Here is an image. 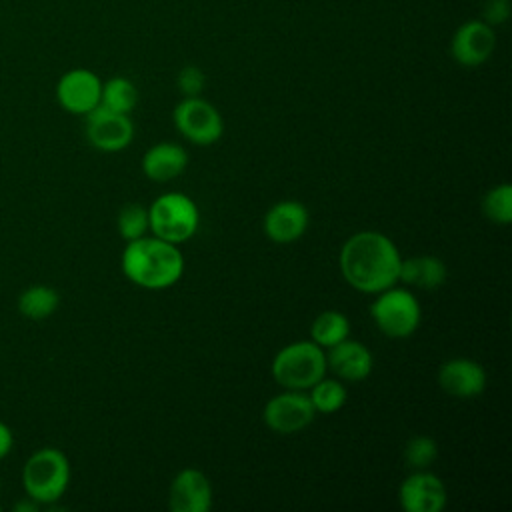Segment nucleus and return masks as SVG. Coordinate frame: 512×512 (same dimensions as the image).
I'll use <instances>...</instances> for the list:
<instances>
[{
	"label": "nucleus",
	"mask_w": 512,
	"mask_h": 512,
	"mask_svg": "<svg viewBox=\"0 0 512 512\" xmlns=\"http://www.w3.org/2000/svg\"><path fill=\"white\" fill-rule=\"evenodd\" d=\"M400 252L382 232L362 230L352 234L340 250L344 280L362 294H378L398 282Z\"/></svg>",
	"instance_id": "nucleus-1"
},
{
	"label": "nucleus",
	"mask_w": 512,
	"mask_h": 512,
	"mask_svg": "<svg viewBox=\"0 0 512 512\" xmlns=\"http://www.w3.org/2000/svg\"><path fill=\"white\" fill-rule=\"evenodd\" d=\"M124 276L146 290H162L176 284L184 274V256L178 244L156 236H140L122 250Z\"/></svg>",
	"instance_id": "nucleus-2"
},
{
	"label": "nucleus",
	"mask_w": 512,
	"mask_h": 512,
	"mask_svg": "<svg viewBox=\"0 0 512 512\" xmlns=\"http://www.w3.org/2000/svg\"><path fill=\"white\" fill-rule=\"evenodd\" d=\"M326 352L312 340L290 342L272 358V378L284 390H310L326 376Z\"/></svg>",
	"instance_id": "nucleus-3"
},
{
	"label": "nucleus",
	"mask_w": 512,
	"mask_h": 512,
	"mask_svg": "<svg viewBox=\"0 0 512 512\" xmlns=\"http://www.w3.org/2000/svg\"><path fill=\"white\" fill-rule=\"evenodd\" d=\"M70 482V462L66 454L54 446L32 452L22 468V486L26 496L42 504L60 500Z\"/></svg>",
	"instance_id": "nucleus-4"
},
{
	"label": "nucleus",
	"mask_w": 512,
	"mask_h": 512,
	"mask_svg": "<svg viewBox=\"0 0 512 512\" xmlns=\"http://www.w3.org/2000/svg\"><path fill=\"white\" fill-rule=\"evenodd\" d=\"M148 224L156 238L180 246L196 234L200 212L190 196L182 192H166L148 206Z\"/></svg>",
	"instance_id": "nucleus-5"
},
{
	"label": "nucleus",
	"mask_w": 512,
	"mask_h": 512,
	"mask_svg": "<svg viewBox=\"0 0 512 512\" xmlns=\"http://www.w3.org/2000/svg\"><path fill=\"white\" fill-rule=\"evenodd\" d=\"M370 316L388 338H408L420 326L422 310L418 298L408 288L396 284L378 292L370 304Z\"/></svg>",
	"instance_id": "nucleus-6"
},
{
	"label": "nucleus",
	"mask_w": 512,
	"mask_h": 512,
	"mask_svg": "<svg viewBox=\"0 0 512 512\" xmlns=\"http://www.w3.org/2000/svg\"><path fill=\"white\" fill-rule=\"evenodd\" d=\"M174 126L178 132L196 146H210L220 140L224 132V122L214 104L200 96H184L174 112Z\"/></svg>",
	"instance_id": "nucleus-7"
},
{
	"label": "nucleus",
	"mask_w": 512,
	"mask_h": 512,
	"mask_svg": "<svg viewBox=\"0 0 512 512\" xmlns=\"http://www.w3.org/2000/svg\"><path fill=\"white\" fill-rule=\"evenodd\" d=\"M316 410L304 390H284L272 396L262 410L264 424L276 434H296L310 426Z\"/></svg>",
	"instance_id": "nucleus-8"
},
{
	"label": "nucleus",
	"mask_w": 512,
	"mask_h": 512,
	"mask_svg": "<svg viewBox=\"0 0 512 512\" xmlns=\"http://www.w3.org/2000/svg\"><path fill=\"white\" fill-rule=\"evenodd\" d=\"M134 138V122L128 114L96 106L86 114V140L100 152H120Z\"/></svg>",
	"instance_id": "nucleus-9"
},
{
	"label": "nucleus",
	"mask_w": 512,
	"mask_h": 512,
	"mask_svg": "<svg viewBox=\"0 0 512 512\" xmlns=\"http://www.w3.org/2000/svg\"><path fill=\"white\" fill-rule=\"evenodd\" d=\"M100 94L102 80L88 68H72L56 84V100L70 114L86 116L100 106Z\"/></svg>",
	"instance_id": "nucleus-10"
},
{
	"label": "nucleus",
	"mask_w": 512,
	"mask_h": 512,
	"mask_svg": "<svg viewBox=\"0 0 512 512\" xmlns=\"http://www.w3.org/2000/svg\"><path fill=\"white\" fill-rule=\"evenodd\" d=\"M496 50V32L484 20H466L450 40L452 58L464 68L484 64Z\"/></svg>",
	"instance_id": "nucleus-11"
},
{
	"label": "nucleus",
	"mask_w": 512,
	"mask_h": 512,
	"mask_svg": "<svg viewBox=\"0 0 512 512\" xmlns=\"http://www.w3.org/2000/svg\"><path fill=\"white\" fill-rule=\"evenodd\" d=\"M398 502L406 512H440L448 502V492L440 476L414 470L398 488Z\"/></svg>",
	"instance_id": "nucleus-12"
},
{
	"label": "nucleus",
	"mask_w": 512,
	"mask_h": 512,
	"mask_svg": "<svg viewBox=\"0 0 512 512\" xmlns=\"http://www.w3.org/2000/svg\"><path fill=\"white\" fill-rule=\"evenodd\" d=\"M172 512H208L212 508V484L198 468L180 470L168 490Z\"/></svg>",
	"instance_id": "nucleus-13"
},
{
	"label": "nucleus",
	"mask_w": 512,
	"mask_h": 512,
	"mask_svg": "<svg viewBox=\"0 0 512 512\" xmlns=\"http://www.w3.org/2000/svg\"><path fill=\"white\" fill-rule=\"evenodd\" d=\"M310 216L308 208L298 200H280L264 214V234L274 244H292L304 236Z\"/></svg>",
	"instance_id": "nucleus-14"
},
{
	"label": "nucleus",
	"mask_w": 512,
	"mask_h": 512,
	"mask_svg": "<svg viewBox=\"0 0 512 512\" xmlns=\"http://www.w3.org/2000/svg\"><path fill=\"white\" fill-rule=\"evenodd\" d=\"M440 388L454 398H472L486 388V370L472 358H450L438 368Z\"/></svg>",
	"instance_id": "nucleus-15"
},
{
	"label": "nucleus",
	"mask_w": 512,
	"mask_h": 512,
	"mask_svg": "<svg viewBox=\"0 0 512 512\" xmlns=\"http://www.w3.org/2000/svg\"><path fill=\"white\" fill-rule=\"evenodd\" d=\"M326 352V366L340 378L348 382L364 380L374 366L372 352L358 340H350V336L330 348Z\"/></svg>",
	"instance_id": "nucleus-16"
},
{
	"label": "nucleus",
	"mask_w": 512,
	"mask_h": 512,
	"mask_svg": "<svg viewBox=\"0 0 512 512\" xmlns=\"http://www.w3.org/2000/svg\"><path fill=\"white\" fill-rule=\"evenodd\" d=\"M188 166V154L180 144L158 142L142 156V172L152 182H170Z\"/></svg>",
	"instance_id": "nucleus-17"
},
{
	"label": "nucleus",
	"mask_w": 512,
	"mask_h": 512,
	"mask_svg": "<svg viewBox=\"0 0 512 512\" xmlns=\"http://www.w3.org/2000/svg\"><path fill=\"white\" fill-rule=\"evenodd\" d=\"M446 264L432 254H418L400 260L398 280L420 290H436L446 282Z\"/></svg>",
	"instance_id": "nucleus-18"
},
{
	"label": "nucleus",
	"mask_w": 512,
	"mask_h": 512,
	"mask_svg": "<svg viewBox=\"0 0 512 512\" xmlns=\"http://www.w3.org/2000/svg\"><path fill=\"white\" fill-rule=\"evenodd\" d=\"M60 294L48 284H32L18 296V312L30 320H44L56 312Z\"/></svg>",
	"instance_id": "nucleus-19"
},
{
	"label": "nucleus",
	"mask_w": 512,
	"mask_h": 512,
	"mask_svg": "<svg viewBox=\"0 0 512 512\" xmlns=\"http://www.w3.org/2000/svg\"><path fill=\"white\" fill-rule=\"evenodd\" d=\"M350 336V322L340 310L320 312L310 326V340L320 348H330Z\"/></svg>",
	"instance_id": "nucleus-20"
},
{
	"label": "nucleus",
	"mask_w": 512,
	"mask_h": 512,
	"mask_svg": "<svg viewBox=\"0 0 512 512\" xmlns=\"http://www.w3.org/2000/svg\"><path fill=\"white\" fill-rule=\"evenodd\" d=\"M136 104H138V88L126 76H114L102 82L100 106L120 114H130L136 108Z\"/></svg>",
	"instance_id": "nucleus-21"
},
{
	"label": "nucleus",
	"mask_w": 512,
	"mask_h": 512,
	"mask_svg": "<svg viewBox=\"0 0 512 512\" xmlns=\"http://www.w3.org/2000/svg\"><path fill=\"white\" fill-rule=\"evenodd\" d=\"M310 396V402L316 412L320 414H332L338 412L348 398V392L340 380L334 378H320L310 390H306Z\"/></svg>",
	"instance_id": "nucleus-22"
},
{
	"label": "nucleus",
	"mask_w": 512,
	"mask_h": 512,
	"mask_svg": "<svg viewBox=\"0 0 512 512\" xmlns=\"http://www.w3.org/2000/svg\"><path fill=\"white\" fill-rule=\"evenodd\" d=\"M480 206H482L484 216L490 222H494L498 226L510 224V220H512V186L508 182L492 186L482 196Z\"/></svg>",
	"instance_id": "nucleus-23"
},
{
	"label": "nucleus",
	"mask_w": 512,
	"mask_h": 512,
	"mask_svg": "<svg viewBox=\"0 0 512 512\" xmlns=\"http://www.w3.org/2000/svg\"><path fill=\"white\" fill-rule=\"evenodd\" d=\"M116 226H118V234L130 242L136 240L140 236H146V232L150 230L148 224V206L140 204V202H130L124 204L118 212L116 218Z\"/></svg>",
	"instance_id": "nucleus-24"
},
{
	"label": "nucleus",
	"mask_w": 512,
	"mask_h": 512,
	"mask_svg": "<svg viewBox=\"0 0 512 512\" xmlns=\"http://www.w3.org/2000/svg\"><path fill=\"white\" fill-rule=\"evenodd\" d=\"M402 456L412 470H426L438 458V444L432 436L416 434L404 444Z\"/></svg>",
	"instance_id": "nucleus-25"
},
{
	"label": "nucleus",
	"mask_w": 512,
	"mask_h": 512,
	"mask_svg": "<svg viewBox=\"0 0 512 512\" xmlns=\"http://www.w3.org/2000/svg\"><path fill=\"white\" fill-rule=\"evenodd\" d=\"M204 84H206V76L194 64H186L184 68H180L176 76V86L184 96H200L204 90Z\"/></svg>",
	"instance_id": "nucleus-26"
},
{
	"label": "nucleus",
	"mask_w": 512,
	"mask_h": 512,
	"mask_svg": "<svg viewBox=\"0 0 512 512\" xmlns=\"http://www.w3.org/2000/svg\"><path fill=\"white\" fill-rule=\"evenodd\" d=\"M510 18V2L508 0H486L482 8V20L488 26H500Z\"/></svg>",
	"instance_id": "nucleus-27"
},
{
	"label": "nucleus",
	"mask_w": 512,
	"mask_h": 512,
	"mask_svg": "<svg viewBox=\"0 0 512 512\" xmlns=\"http://www.w3.org/2000/svg\"><path fill=\"white\" fill-rule=\"evenodd\" d=\"M12 444H14V434H12L10 426L0 420V460L10 454Z\"/></svg>",
	"instance_id": "nucleus-28"
},
{
	"label": "nucleus",
	"mask_w": 512,
	"mask_h": 512,
	"mask_svg": "<svg viewBox=\"0 0 512 512\" xmlns=\"http://www.w3.org/2000/svg\"><path fill=\"white\" fill-rule=\"evenodd\" d=\"M38 508H40V504H38L36 500H32L30 496H26V502H24V500L16 502V506H14V512H36Z\"/></svg>",
	"instance_id": "nucleus-29"
},
{
	"label": "nucleus",
	"mask_w": 512,
	"mask_h": 512,
	"mask_svg": "<svg viewBox=\"0 0 512 512\" xmlns=\"http://www.w3.org/2000/svg\"><path fill=\"white\" fill-rule=\"evenodd\" d=\"M0 510H2V506H0Z\"/></svg>",
	"instance_id": "nucleus-30"
}]
</instances>
